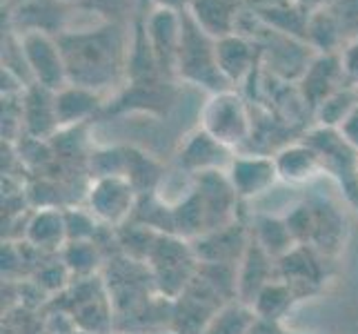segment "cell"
<instances>
[{"mask_svg": "<svg viewBox=\"0 0 358 334\" xmlns=\"http://www.w3.org/2000/svg\"><path fill=\"white\" fill-rule=\"evenodd\" d=\"M58 43L65 56L69 85L103 94L127 69L131 32L127 36L120 22H96L63 32Z\"/></svg>", "mask_w": 358, "mask_h": 334, "instance_id": "1", "label": "cell"}, {"mask_svg": "<svg viewBox=\"0 0 358 334\" xmlns=\"http://www.w3.org/2000/svg\"><path fill=\"white\" fill-rule=\"evenodd\" d=\"M174 71L182 81L205 88L212 94L231 90L218 69L216 41L196 25V20L189 16V11H182V41H180Z\"/></svg>", "mask_w": 358, "mask_h": 334, "instance_id": "2", "label": "cell"}, {"mask_svg": "<svg viewBox=\"0 0 358 334\" xmlns=\"http://www.w3.org/2000/svg\"><path fill=\"white\" fill-rule=\"evenodd\" d=\"M145 265L150 270L156 290L165 299L174 301L189 286L192 279L199 274L201 261L194 252V245L182 241V237L160 234Z\"/></svg>", "mask_w": 358, "mask_h": 334, "instance_id": "3", "label": "cell"}, {"mask_svg": "<svg viewBox=\"0 0 358 334\" xmlns=\"http://www.w3.org/2000/svg\"><path fill=\"white\" fill-rule=\"evenodd\" d=\"M201 130L231 152L245 145L254 132V120L245 98L236 90L212 94L201 109Z\"/></svg>", "mask_w": 358, "mask_h": 334, "instance_id": "4", "label": "cell"}, {"mask_svg": "<svg viewBox=\"0 0 358 334\" xmlns=\"http://www.w3.org/2000/svg\"><path fill=\"white\" fill-rule=\"evenodd\" d=\"M16 39L31 81L52 92L65 90L69 85V74H67L65 56L63 49H60L58 36L29 29V32H16Z\"/></svg>", "mask_w": 358, "mask_h": 334, "instance_id": "5", "label": "cell"}, {"mask_svg": "<svg viewBox=\"0 0 358 334\" xmlns=\"http://www.w3.org/2000/svg\"><path fill=\"white\" fill-rule=\"evenodd\" d=\"M269 32L274 41L269 43L265 54H267V67L271 71V76L280 81L282 85H289V83L299 85V81L305 76V71L310 69L314 58L318 56V52L307 41L274 32L271 27Z\"/></svg>", "mask_w": 358, "mask_h": 334, "instance_id": "6", "label": "cell"}, {"mask_svg": "<svg viewBox=\"0 0 358 334\" xmlns=\"http://www.w3.org/2000/svg\"><path fill=\"white\" fill-rule=\"evenodd\" d=\"M136 194L138 192L125 176L96 179L87 194L90 212L101 223L122 225L136 209Z\"/></svg>", "mask_w": 358, "mask_h": 334, "instance_id": "7", "label": "cell"}, {"mask_svg": "<svg viewBox=\"0 0 358 334\" xmlns=\"http://www.w3.org/2000/svg\"><path fill=\"white\" fill-rule=\"evenodd\" d=\"M225 174L238 199H256L280 181L274 156H234Z\"/></svg>", "mask_w": 358, "mask_h": 334, "instance_id": "8", "label": "cell"}, {"mask_svg": "<svg viewBox=\"0 0 358 334\" xmlns=\"http://www.w3.org/2000/svg\"><path fill=\"white\" fill-rule=\"evenodd\" d=\"M345 88L343 65H341V52L338 54H318L305 76L299 81L296 90H299L303 103L307 109H316L320 103L329 98L334 92Z\"/></svg>", "mask_w": 358, "mask_h": 334, "instance_id": "9", "label": "cell"}, {"mask_svg": "<svg viewBox=\"0 0 358 334\" xmlns=\"http://www.w3.org/2000/svg\"><path fill=\"white\" fill-rule=\"evenodd\" d=\"M145 32L156 54L158 67H176V56L182 41V14L163 7H154L145 18Z\"/></svg>", "mask_w": 358, "mask_h": 334, "instance_id": "10", "label": "cell"}, {"mask_svg": "<svg viewBox=\"0 0 358 334\" xmlns=\"http://www.w3.org/2000/svg\"><path fill=\"white\" fill-rule=\"evenodd\" d=\"M278 272V261L271 258L261 245L254 239L247 243V250L238 263L236 272V299L245 305L252 307V301L267 283L274 281V274Z\"/></svg>", "mask_w": 358, "mask_h": 334, "instance_id": "11", "label": "cell"}, {"mask_svg": "<svg viewBox=\"0 0 358 334\" xmlns=\"http://www.w3.org/2000/svg\"><path fill=\"white\" fill-rule=\"evenodd\" d=\"M258 58V45L241 32L229 34L225 39L216 41V60L218 69L223 74L229 88L243 85L252 76Z\"/></svg>", "mask_w": 358, "mask_h": 334, "instance_id": "12", "label": "cell"}, {"mask_svg": "<svg viewBox=\"0 0 358 334\" xmlns=\"http://www.w3.org/2000/svg\"><path fill=\"white\" fill-rule=\"evenodd\" d=\"M22 123L24 136H31V139L49 141L54 134H58L60 125L56 114V92L34 83L22 96Z\"/></svg>", "mask_w": 358, "mask_h": 334, "instance_id": "13", "label": "cell"}, {"mask_svg": "<svg viewBox=\"0 0 358 334\" xmlns=\"http://www.w3.org/2000/svg\"><path fill=\"white\" fill-rule=\"evenodd\" d=\"M231 150L220 145L216 139H212L207 132L196 130L192 136H187L182 150H180V165L194 172V174H203V172H216L227 169L231 163Z\"/></svg>", "mask_w": 358, "mask_h": 334, "instance_id": "14", "label": "cell"}, {"mask_svg": "<svg viewBox=\"0 0 358 334\" xmlns=\"http://www.w3.org/2000/svg\"><path fill=\"white\" fill-rule=\"evenodd\" d=\"M189 16L214 41L238 32L241 0H192Z\"/></svg>", "mask_w": 358, "mask_h": 334, "instance_id": "15", "label": "cell"}, {"mask_svg": "<svg viewBox=\"0 0 358 334\" xmlns=\"http://www.w3.org/2000/svg\"><path fill=\"white\" fill-rule=\"evenodd\" d=\"M274 163H276L280 181L294 183V185L312 181L318 172L325 167L323 156H320L310 143L285 145L282 150L276 152Z\"/></svg>", "mask_w": 358, "mask_h": 334, "instance_id": "16", "label": "cell"}, {"mask_svg": "<svg viewBox=\"0 0 358 334\" xmlns=\"http://www.w3.org/2000/svg\"><path fill=\"white\" fill-rule=\"evenodd\" d=\"M24 239L43 252H63L65 245L69 243L65 212H60L56 207L38 209L27 223Z\"/></svg>", "mask_w": 358, "mask_h": 334, "instance_id": "17", "label": "cell"}, {"mask_svg": "<svg viewBox=\"0 0 358 334\" xmlns=\"http://www.w3.org/2000/svg\"><path fill=\"white\" fill-rule=\"evenodd\" d=\"M101 98L103 96L98 92L78 88V85H67L65 90L56 92V114L60 130L78 127L80 123L90 120L101 107Z\"/></svg>", "mask_w": 358, "mask_h": 334, "instance_id": "18", "label": "cell"}, {"mask_svg": "<svg viewBox=\"0 0 358 334\" xmlns=\"http://www.w3.org/2000/svg\"><path fill=\"white\" fill-rule=\"evenodd\" d=\"M252 239L261 245L271 258H276V261H280L282 256H287L292 250L299 247V243H296L294 234L287 225V221L276 218V216L258 218Z\"/></svg>", "mask_w": 358, "mask_h": 334, "instance_id": "19", "label": "cell"}, {"mask_svg": "<svg viewBox=\"0 0 358 334\" xmlns=\"http://www.w3.org/2000/svg\"><path fill=\"white\" fill-rule=\"evenodd\" d=\"M296 301H299V296H296V292L287 286V283L282 279H274L256 294V299L252 301V310L256 316L280 323V321L285 319V314L294 307Z\"/></svg>", "mask_w": 358, "mask_h": 334, "instance_id": "20", "label": "cell"}, {"mask_svg": "<svg viewBox=\"0 0 358 334\" xmlns=\"http://www.w3.org/2000/svg\"><path fill=\"white\" fill-rule=\"evenodd\" d=\"M343 22L334 9H323L310 16L307 22V43L318 54H338V45L343 41Z\"/></svg>", "mask_w": 358, "mask_h": 334, "instance_id": "21", "label": "cell"}, {"mask_svg": "<svg viewBox=\"0 0 358 334\" xmlns=\"http://www.w3.org/2000/svg\"><path fill=\"white\" fill-rule=\"evenodd\" d=\"M356 107H358V90L345 85V88H341L329 98H325V101L314 109V116L318 120V127L341 130V125L350 118V114Z\"/></svg>", "mask_w": 358, "mask_h": 334, "instance_id": "22", "label": "cell"}, {"mask_svg": "<svg viewBox=\"0 0 358 334\" xmlns=\"http://www.w3.org/2000/svg\"><path fill=\"white\" fill-rule=\"evenodd\" d=\"M254 310L241 301H229L209 319L201 334H247L254 323Z\"/></svg>", "mask_w": 358, "mask_h": 334, "instance_id": "23", "label": "cell"}, {"mask_svg": "<svg viewBox=\"0 0 358 334\" xmlns=\"http://www.w3.org/2000/svg\"><path fill=\"white\" fill-rule=\"evenodd\" d=\"M63 263L67 265L71 277L87 279L90 274H94L98 263H101V254H98V247L94 241L67 243L63 250Z\"/></svg>", "mask_w": 358, "mask_h": 334, "instance_id": "24", "label": "cell"}, {"mask_svg": "<svg viewBox=\"0 0 358 334\" xmlns=\"http://www.w3.org/2000/svg\"><path fill=\"white\" fill-rule=\"evenodd\" d=\"M136 5H138L136 0H80L78 7L105 22H118L122 16H127Z\"/></svg>", "mask_w": 358, "mask_h": 334, "instance_id": "25", "label": "cell"}, {"mask_svg": "<svg viewBox=\"0 0 358 334\" xmlns=\"http://www.w3.org/2000/svg\"><path fill=\"white\" fill-rule=\"evenodd\" d=\"M65 223H67V241L76 243V241H94L98 218L85 209H69L65 212Z\"/></svg>", "mask_w": 358, "mask_h": 334, "instance_id": "26", "label": "cell"}, {"mask_svg": "<svg viewBox=\"0 0 358 334\" xmlns=\"http://www.w3.org/2000/svg\"><path fill=\"white\" fill-rule=\"evenodd\" d=\"M341 65H343V76L345 85L350 88H358V36L341 49Z\"/></svg>", "mask_w": 358, "mask_h": 334, "instance_id": "27", "label": "cell"}, {"mask_svg": "<svg viewBox=\"0 0 358 334\" xmlns=\"http://www.w3.org/2000/svg\"><path fill=\"white\" fill-rule=\"evenodd\" d=\"M338 134L343 136V141L348 143L352 150L358 154V107L352 111L350 114V118L343 123L341 125V130H338Z\"/></svg>", "mask_w": 358, "mask_h": 334, "instance_id": "28", "label": "cell"}, {"mask_svg": "<svg viewBox=\"0 0 358 334\" xmlns=\"http://www.w3.org/2000/svg\"><path fill=\"white\" fill-rule=\"evenodd\" d=\"M247 334H287V332L282 330L280 323H276V321H267V319L256 316Z\"/></svg>", "mask_w": 358, "mask_h": 334, "instance_id": "29", "label": "cell"}, {"mask_svg": "<svg viewBox=\"0 0 358 334\" xmlns=\"http://www.w3.org/2000/svg\"><path fill=\"white\" fill-rule=\"evenodd\" d=\"M296 5H299L305 14H316V11H323V9H329V7H334L338 0H294Z\"/></svg>", "mask_w": 358, "mask_h": 334, "instance_id": "30", "label": "cell"}, {"mask_svg": "<svg viewBox=\"0 0 358 334\" xmlns=\"http://www.w3.org/2000/svg\"><path fill=\"white\" fill-rule=\"evenodd\" d=\"M154 7H163V9H171V11H187L192 0H152Z\"/></svg>", "mask_w": 358, "mask_h": 334, "instance_id": "31", "label": "cell"}, {"mask_svg": "<svg viewBox=\"0 0 358 334\" xmlns=\"http://www.w3.org/2000/svg\"><path fill=\"white\" fill-rule=\"evenodd\" d=\"M60 3H65V5H69V7H78V5H80V0H60Z\"/></svg>", "mask_w": 358, "mask_h": 334, "instance_id": "32", "label": "cell"}, {"mask_svg": "<svg viewBox=\"0 0 358 334\" xmlns=\"http://www.w3.org/2000/svg\"><path fill=\"white\" fill-rule=\"evenodd\" d=\"M158 334H180V332H176V330H171V328H169V330H163V332H158Z\"/></svg>", "mask_w": 358, "mask_h": 334, "instance_id": "33", "label": "cell"}, {"mask_svg": "<svg viewBox=\"0 0 358 334\" xmlns=\"http://www.w3.org/2000/svg\"><path fill=\"white\" fill-rule=\"evenodd\" d=\"M138 5H145V3H152V0H136Z\"/></svg>", "mask_w": 358, "mask_h": 334, "instance_id": "34", "label": "cell"}, {"mask_svg": "<svg viewBox=\"0 0 358 334\" xmlns=\"http://www.w3.org/2000/svg\"><path fill=\"white\" fill-rule=\"evenodd\" d=\"M356 181H358V167H356Z\"/></svg>", "mask_w": 358, "mask_h": 334, "instance_id": "35", "label": "cell"}, {"mask_svg": "<svg viewBox=\"0 0 358 334\" xmlns=\"http://www.w3.org/2000/svg\"><path fill=\"white\" fill-rule=\"evenodd\" d=\"M78 334H87V332H78Z\"/></svg>", "mask_w": 358, "mask_h": 334, "instance_id": "36", "label": "cell"}, {"mask_svg": "<svg viewBox=\"0 0 358 334\" xmlns=\"http://www.w3.org/2000/svg\"><path fill=\"white\" fill-rule=\"evenodd\" d=\"M287 334H289V332H287Z\"/></svg>", "mask_w": 358, "mask_h": 334, "instance_id": "37", "label": "cell"}, {"mask_svg": "<svg viewBox=\"0 0 358 334\" xmlns=\"http://www.w3.org/2000/svg\"><path fill=\"white\" fill-rule=\"evenodd\" d=\"M356 90H358V88H356Z\"/></svg>", "mask_w": 358, "mask_h": 334, "instance_id": "38", "label": "cell"}]
</instances>
